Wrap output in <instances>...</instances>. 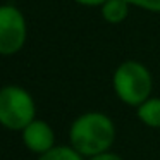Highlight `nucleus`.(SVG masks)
Listing matches in <instances>:
<instances>
[{
  "instance_id": "obj_8",
  "label": "nucleus",
  "mask_w": 160,
  "mask_h": 160,
  "mask_svg": "<svg viewBox=\"0 0 160 160\" xmlns=\"http://www.w3.org/2000/svg\"><path fill=\"white\" fill-rule=\"evenodd\" d=\"M38 160H83V155L78 153L72 146H53L50 152L40 155Z\"/></svg>"
},
{
  "instance_id": "obj_2",
  "label": "nucleus",
  "mask_w": 160,
  "mask_h": 160,
  "mask_svg": "<svg viewBox=\"0 0 160 160\" xmlns=\"http://www.w3.org/2000/svg\"><path fill=\"white\" fill-rule=\"evenodd\" d=\"M112 84L119 100L138 108L152 97L153 78L145 64L138 60H124L115 69Z\"/></svg>"
},
{
  "instance_id": "obj_7",
  "label": "nucleus",
  "mask_w": 160,
  "mask_h": 160,
  "mask_svg": "<svg viewBox=\"0 0 160 160\" xmlns=\"http://www.w3.org/2000/svg\"><path fill=\"white\" fill-rule=\"evenodd\" d=\"M138 117L150 128H160V98L150 97L138 107Z\"/></svg>"
},
{
  "instance_id": "obj_10",
  "label": "nucleus",
  "mask_w": 160,
  "mask_h": 160,
  "mask_svg": "<svg viewBox=\"0 0 160 160\" xmlns=\"http://www.w3.org/2000/svg\"><path fill=\"white\" fill-rule=\"evenodd\" d=\"M90 160H124L117 155V153H112V152H105V153H100V155H95L91 157Z\"/></svg>"
},
{
  "instance_id": "obj_1",
  "label": "nucleus",
  "mask_w": 160,
  "mask_h": 160,
  "mask_svg": "<svg viewBox=\"0 0 160 160\" xmlns=\"http://www.w3.org/2000/svg\"><path fill=\"white\" fill-rule=\"evenodd\" d=\"M115 138V126L102 112H86L72 122L69 129L71 146L83 157H95L108 152Z\"/></svg>"
},
{
  "instance_id": "obj_4",
  "label": "nucleus",
  "mask_w": 160,
  "mask_h": 160,
  "mask_svg": "<svg viewBox=\"0 0 160 160\" xmlns=\"http://www.w3.org/2000/svg\"><path fill=\"white\" fill-rule=\"evenodd\" d=\"M28 38V22L16 5L4 4L0 7V53L14 55L24 47Z\"/></svg>"
},
{
  "instance_id": "obj_11",
  "label": "nucleus",
  "mask_w": 160,
  "mask_h": 160,
  "mask_svg": "<svg viewBox=\"0 0 160 160\" xmlns=\"http://www.w3.org/2000/svg\"><path fill=\"white\" fill-rule=\"evenodd\" d=\"M76 4L84 5V7H102L107 0H74Z\"/></svg>"
},
{
  "instance_id": "obj_6",
  "label": "nucleus",
  "mask_w": 160,
  "mask_h": 160,
  "mask_svg": "<svg viewBox=\"0 0 160 160\" xmlns=\"http://www.w3.org/2000/svg\"><path fill=\"white\" fill-rule=\"evenodd\" d=\"M129 7L131 5L126 0H107L102 5V18L108 24H119L129 16Z\"/></svg>"
},
{
  "instance_id": "obj_5",
  "label": "nucleus",
  "mask_w": 160,
  "mask_h": 160,
  "mask_svg": "<svg viewBox=\"0 0 160 160\" xmlns=\"http://www.w3.org/2000/svg\"><path fill=\"white\" fill-rule=\"evenodd\" d=\"M21 132H22V143L33 153L43 155V153L50 152L53 146H57L55 145V132H53V129L45 121L35 119Z\"/></svg>"
},
{
  "instance_id": "obj_9",
  "label": "nucleus",
  "mask_w": 160,
  "mask_h": 160,
  "mask_svg": "<svg viewBox=\"0 0 160 160\" xmlns=\"http://www.w3.org/2000/svg\"><path fill=\"white\" fill-rule=\"evenodd\" d=\"M126 2H128L129 5H132V7L160 14V0H126Z\"/></svg>"
},
{
  "instance_id": "obj_3",
  "label": "nucleus",
  "mask_w": 160,
  "mask_h": 160,
  "mask_svg": "<svg viewBox=\"0 0 160 160\" xmlns=\"http://www.w3.org/2000/svg\"><path fill=\"white\" fill-rule=\"evenodd\" d=\"M36 117L35 100L28 90L7 84L0 91V122L7 129L22 131Z\"/></svg>"
}]
</instances>
